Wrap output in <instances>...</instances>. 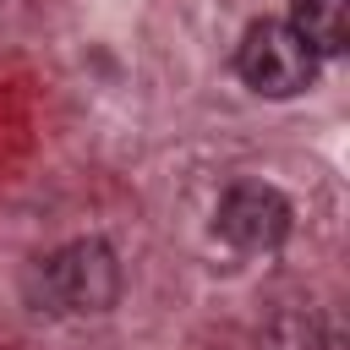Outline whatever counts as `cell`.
<instances>
[{
    "label": "cell",
    "instance_id": "cell-1",
    "mask_svg": "<svg viewBox=\"0 0 350 350\" xmlns=\"http://www.w3.org/2000/svg\"><path fill=\"white\" fill-rule=\"evenodd\" d=\"M235 66H241L246 88L262 93V98H295L317 77V55L301 44V33L290 22H252Z\"/></svg>",
    "mask_w": 350,
    "mask_h": 350
},
{
    "label": "cell",
    "instance_id": "cell-2",
    "mask_svg": "<svg viewBox=\"0 0 350 350\" xmlns=\"http://www.w3.org/2000/svg\"><path fill=\"white\" fill-rule=\"evenodd\" d=\"M49 290L66 312H109L120 301V262L98 235H82L49 257Z\"/></svg>",
    "mask_w": 350,
    "mask_h": 350
},
{
    "label": "cell",
    "instance_id": "cell-3",
    "mask_svg": "<svg viewBox=\"0 0 350 350\" xmlns=\"http://www.w3.org/2000/svg\"><path fill=\"white\" fill-rule=\"evenodd\" d=\"M213 219H219V235L235 252H273L290 235V202H284V191H273L262 180H235L219 197Z\"/></svg>",
    "mask_w": 350,
    "mask_h": 350
},
{
    "label": "cell",
    "instance_id": "cell-4",
    "mask_svg": "<svg viewBox=\"0 0 350 350\" xmlns=\"http://www.w3.org/2000/svg\"><path fill=\"white\" fill-rule=\"evenodd\" d=\"M290 27L323 60L350 44V0H290Z\"/></svg>",
    "mask_w": 350,
    "mask_h": 350
},
{
    "label": "cell",
    "instance_id": "cell-5",
    "mask_svg": "<svg viewBox=\"0 0 350 350\" xmlns=\"http://www.w3.org/2000/svg\"><path fill=\"white\" fill-rule=\"evenodd\" d=\"M262 350H323V334H317L312 312L284 306V312L268 317V328H262Z\"/></svg>",
    "mask_w": 350,
    "mask_h": 350
}]
</instances>
